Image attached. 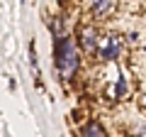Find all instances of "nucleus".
Here are the masks:
<instances>
[{
    "mask_svg": "<svg viewBox=\"0 0 146 137\" xmlns=\"http://www.w3.org/2000/svg\"><path fill=\"white\" fill-rule=\"evenodd\" d=\"M88 7L93 10L95 17H107L115 10V0H88Z\"/></svg>",
    "mask_w": 146,
    "mask_h": 137,
    "instance_id": "obj_4",
    "label": "nucleus"
},
{
    "mask_svg": "<svg viewBox=\"0 0 146 137\" xmlns=\"http://www.w3.org/2000/svg\"><path fill=\"white\" fill-rule=\"evenodd\" d=\"M141 103H144V108H146V93H144V95H141Z\"/></svg>",
    "mask_w": 146,
    "mask_h": 137,
    "instance_id": "obj_8",
    "label": "nucleus"
},
{
    "mask_svg": "<svg viewBox=\"0 0 146 137\" xmlns=\"http://www.w3.org/2000/svg\"><path fill=\"white\" fill-rule=\"evenodd\" d=\"M122 47H124L122 37H117V34H105V37L100 39V49H98L100 59H102V61H115V59H119Z\"/></svg>",
    "mask_w": 146,
    "mask_h": 137,
    "instance_id": "obj_2",
    "label": "nucleus"
},
{
    "mask_svg": "<svg viewBox=\"0 0 146 137\" xmlns=\"http://www.w3.org/2000/svg\"><path fill=\"white\" fill-rule=\"evenodd\" d=\"M78 49H76V39L71 34L66 37H58L54 42V64H56V71L61 76V81H71L78 71Z\"/></svg>",
    "mask_w": 146,
    "mask_h": 137,
    "instance_id": "obj_1",
    "label": "nucleus"
},
{
    "mask_svg": "<svg viewBox=\"0 0 146 137\" xmlns=\"http://www.w3.org/2000/svg\"><path fill=\"white\" fill-rule=\"evenodd\" d=\"M83 137H107V130H105V125L100 120H90L83 127Z\"/></svg>",
    "mask_w": 146,
    "mask_h": 137,
    "instance_id": "obj_5",
    "label": "nucleus"
},
{
    "mask_svg": "<svg viewBox=\"0 0 146 137\" xmlns=\"http://www.w3.org/2000/svg\"><path fill=\"white\" fill-rule=\"evenodd\" d=\"M100 34H98V27H93V25H83L78 30V44H80V49H83L85 54H93V52H98L100 49Z\"/></svg>",
    "mask_w": 146,
    "mask_h": 137,
    "instance_id": "obj_3",
    "label": "nucleus"
},
{
    "mask_svg": "<svg viewBox=\"0 0 146 137\" xmlns=\"http://www.w3.org/2000/svg\"><path fill=\"white\" fill-rule=\"evenodd\" d=\"M49 30H51V34L54 37H66L68 34V30H66V22L61 20V17H51V22H49Z\"/></svg>",
    "mask_w": 146,
    "mask_h": 137,
    "instance_id": "obj_6",
    "label": "nucleus"
},
{
    "mask_svg": "<svg viewBox=\"0 0 146 137\" xmlns=\"http://www.w3.org/2000/svg\"><path fill=\"white\" fill-rule=\"evenodd\" d=\"M127 93H129V83H127V79L119 74V79H117V88H115V98H124Z\"/></svg>",
    "mask_w": 146,
    "mask_h": 137,
    "instance_id": "obj_7",
    "label": "nucleus"
}]
</instances>
